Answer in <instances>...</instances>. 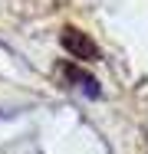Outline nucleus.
I'll list each match as a JSON object with an SVG mask.
<instances>
[{"mask_svg":"<svg viewBox=\"0 0 148 154\" xmlns=\"http://www.w3.org/2000/svg\"><path fill=\"white\" fill-rule=\"evenodd\" d=\"M59 43H63V49H66L72 59H86V62L99 59V46L89 39V33L76 30V26H63V30H59Z\"/></svg>","mask_w":148,"mask_h":154,"instance_id":"1","label":"nucleus"},{"mask_svg":"<svg viewBox=\"0 0 148 154\" xmlns=\"http://www.w3.org/2000/svg\"><path fill=\"white\" fill-rule=\"evenodd\" d=\"M59 72H63V82H72V85H76L82 95H89V98H99V95H102L99 82L89 75L86 69H79L76 62H63V69H59Z\"/></svg>","mask_w":148,"mask_h":154,"instance_id":"2","label":"nucleus"}]
</instances>
